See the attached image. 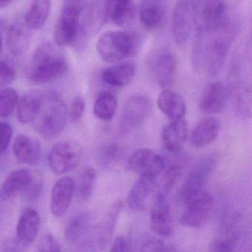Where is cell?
<instances>
[{
	"label": "cell",
	"instance_id": "1f68e13d",
	"mask_svg": "<svg viewBox=\"0 0 252 252\" xmlns=\"http://www.w3.org/2000/svg\"><path fill=\"white\" fill-rule=\"evenodd\" d=\"M51 10V0H32L25 17L27 26L32 30H39L46 23Z\"/></svg>",
	"mask_w": 252,
	"mask_h": 252
},
{
	"label": "cell",
	"instance_id": "8d00e7d4",
	"mask_svg": "<svg viewBox=\"0 0 252 252\" xmlns=\"http://www.w3.org/2000/svg\"><path fill=\"white\" fill-rule=\"evenodd\" d=\"M96 180V172L93 167L84 171L79 186V196L82 200H87L92 195Z\"/></svg>",
	"mask_w": 252,
	"mask_h": 252
},
{
	"label": "cell",
	"instance_id": "7a4b0ae2",
	"mask_svg": "<svg viewBox=\"0 0 252 252\" xmlns=\"http://www.w3.org/2000/svg\"><path fill=\"white\" fill-rule=\"evenodd\" d=\"M68 69V62L63 53L51 42H45L35 51L26 69V76L36 85H43L60 79Z\"/></svg>",
	"mask_w": 252,
	"mask_h": 252
},
{
	"label": "cell",
	"instance_id": "ffe728a7",
	"mask_svg": "<svg viewBox=\"0 0 252 252\" xmlns=\"http://www.w3.org/2000/svg\"><path fill=\"white\" fill-rule=\"evenodd\" d=\"M150 226L158 235L168 237L172 232L170 210L167 197H156L150 213Z\"/></svg>",
	"mask_w": 252,
	"mask_h": 252
},
{
	"label": "cell",
	"instance_id": "83f0119b",
	"mask_svg": "<svg viewBox=\"0 0 252 252\" xmlns=\"http://www.w3.org/2000/svg\"><path fill=\"white\" fill-rule=\"evenodd\" d=\"M136 72V66L132 63H121L105 69L101 73V79L106 85L123 88L129 85Z\"/></svg>",
	"mask_w": 252,
	"mask_h": 252
},
{
	"label": "cell",
	"instance_id": "7c38bea8",
	"mask_svg": "<svg viewBox=\"0 0 252 252\" xmlns=\"http://www.w3.org/2000/svg\"><path fill=\"white\" fill-rule=\"evenodd\" d=\"M165 162L160 155L148 148L135 150L126 162L128 171L156 180L164 169Z\"/></svg>",
	"mask_w": 252,
	"mask_h": 252
},
{
	"label": "cell",
	"instance_id": "ac0fdd59",
	"mask_svg": "<svg viewBox=\"0 0 252 252\" xmlns=\"http://www.w3.org/2000/svg\"><path fill=\"white\" fill-rule=\"evenodd\" d=\"M39 226L40 216L37 211L33 208H26L17 222L15 240L24 249L28 247L36 239Z\"/></svg>",
	"mask_w": 252,
	"mask_h": 252
},
{
	"label": "cell",
	"instance_id": "603a6c76",
	"mask_svg": "<svg viewBox=\"0 0 252 252\" xmlns=\"http://www.w3.org/2000/svg\"><path fill=\"white\" fill-rule=\"evenodd\" d=\"M122 206L123 203L121 200L113 203L103 218L101 223L98 225L95 238L96 239L97 246L100 250H104L110 244Z\"/></svg>",
	"mask_w": 252,
	"mask_h": 252
},
{
	"label": "cell",
	"instance_id": "52a82bcc",
	"mask_svg": "<svg viewBox=\"0 0 252 252\" xmlns=\"http://www.w3.org/2000/svg\"><path fill=\"white\" fill-rule=\"evenodd\" d=\"M218 163V155L212 154L203 158L193 166L186 178L181 191V198L184 203L203 191V187L215 171Z\"/></svg>",
	"mask_w": 252,
	"mask_h": 252
},
{
	"label": "cell",
	"instance_id": "bcb514c9",
	"mask_svg": "<svg viewBox=\"0 0 252 252\" xmlns=\"http://www.w3.org/2000/svg\"><path fill=\"white\" fill-rule=\"evenodd\" d=\"M24 248L20 246L15 238L6 240L3 245V251L5 252H20L24 250Z\"/></svg>",
	"mask_w": 252,
	"mask_h": 252
},
{
	"label": "cell",
	"instance_id": "4316f807",
	"mask_svg": "<svg viewBox=\"0 0 252 252\" xmlns=\"http://www.w3.org/2000/svg\"><path fill=\"white\" fill-rule=\"evenodd\" d=\"M158 108L171 120L183 119L187 110L184 98L170 89L163 90L157 100Z\"/></svg>",
	"mask_w": 252,
	"mask_h": 252
},
{
	"label": "cell",
	"instance_id": "9c48e42d",
	"mask_svg": "<svg viewBox=\"0 0 252 252\" xmlns=\"http://www.w3.org/2000/svg\"><path fill=\"white\" fill-rule=\"evenodd\" d=\"M195 11L197 28L215 29L227 20L225 0H191Z\"/></svg>",
	"mask_w": 252,
	"mask_h": 252
},
{
	"label": "cell",
	"instance_id": "8992f818",
	"mask_svg": "<svg viewBox=\"0 0 252 252\" xmlns=\"http://www.w3.org/2000/svg\"><path fill=\"white\" fill-rule=\"evenodd\" d=\"M82 149L76 141H59L51 148L48 161L50 169L56 175H63L74 169L82 159Z\"/></svg>",
	"mask_w": 252,
	"mask_h": 252
},
{
	"label": "cell",
	"instance_id": "7bdbcfd3",
	"mask_svg": "<svg viewBox=\"0 0 252 252\" xmlns=\"http://www.w3.org/2000/svg\"><path fill=\"white\" fill-rule=\"evenodd\" d=\"M85 110V101L84 98L81 96L76 97L72 102L70 108V120L73 123H78L82 119Z\"/></svg>",
	"mask_w": 252,
	"mask_h": 252
},
{
	"label": "cell",
	"instance_id": "f35d334b",
	"mask_svg": "<svg viewBox=\"0 0 252 252\" xmlns=\"http://www.w3.org/2000/svg\"><path fill=\"white\" fill-rule=\"evenodd\" d=\"M42 187L43 181L42 175L39 172H35L33 174L32 181L23 189L25 197L29 201H36L42 193Z\"/></svg>",
	"mask_w": 252,
	"mask_h": 252
},
{
	"label": "cell",
	"instance_id": "d4e9b609",
	"mask_svg": "<svg viewBox=\"0 0 252 252\" xmlns=\"http://www.w3.org/2000/svg\"><path fill=\"white\" fill-rule=\"evenodd\" d=\"M13 150L20 163L29 165L37 163L42 151L39 141L25 135H20L16 138Z\"/></svg>",
	"mask_w": 252,
	"mask_h": 252
},
{
	"label": "cell",
	"instance_id": "ba28073f",
	"mask_svg": "<svg viewBox=\"0 0 252 252\" xmlns=\"http://www.w3.org/2000/svg\"><path fill=\"white\" fill-rule=\"evenodd\" d=\"M152 110L150 98L145 95H134L127 98L122 109L119 124L121 135L131 133L141 126Z\"/></svg>",
	"mask_w": 252,
	"mask_h": 252
},
{
	"label": "cell",
	"instance_id": "74e56055",
	"mask_svg": "<svg viewBox=\"0 0 252 252\" xmlns=\"http://www.w3.org/2000/svg\"><path fill=\"white\" fill-rule=\"evenodd\" d=\"M138 245L140 252L173 251V249H169V246L165 244L161 240L150 234L141 236L138 240Z\"/></svg>",
	"mask_w": 252,
	"mask_h": 252
},
{
	"label": "cell",
	"instance_id": "277c9868",
	"mask_svg": "<svg viewBox=\"0 0 252 252\" xmlns=\"http://www.w3.org/2000/svg\"><path fill=\"white\" fill-rule=\"evenodd\" d=\"M138 45L137 36L126 32H107L97 42L100 58L107 63H117L134 54Z\"/></svg>",
	"mask_w": 252,
	"mask_h": 252
},
{
	"label": "cell",
	"instance_id": "4dcf8cb0",
	"mask_svg": "<svg viewBox=\"0 0 252 252\" xmlns=\"http://www.w3.org/2000/svg\"><path fill=\"white\" fill-rule=\"evenodd\" d=\"M33 174L27 169L13 171L7 176L0 190L2 201L9 200L21 190L24 189L32 181Z\"/></svg>",
	"mask_w": 252,
	"mask_h": 252
},
{
	"label": "cell",
	"instance_id": "f546056e",
	"mask_svg": "<svg viewBox=\"0 0 252 252\" xmlns=\"http://www.w3.org/2000/svg\"><path fill=\"white\" fill-rule=\"evenodd\" d=\"M43 91L35 90L27 93L20 100L17 107V119L23 125L32 123L42 103Z\"/></svg>",
	"mask_w": 252,
	"mask_h": 252
},
{
	"label": "cell",
	"instance_id": "7402d4cb",
	"mask_svg": "<svg viewBox=\"0 0 252 252\" xmlns=\"http://www.w3.org/2000/svg\"><path fill=\"white\" fill-rule=\"evenodd\" d=\"M166 6L163 0H141L139 17L141 24L147 30L158 29L164 20Z\"/></svg>",
	"mask_w": 252,
	"mask_h": 252
},
{
	"label": "cell",
	"instance_id": "cb8c5ba5",
	"mask_svg": "<svg viewBox=\"0 0 252 252\" xmlns=\"http://www.w3.org/2000/svg\"><path fill=\"white\" fill-rule=\"evenodd\" d=\"M220 126V122L216 118L203 119L191 132V145L195 148H203L212 144L218 138Z\"/></svg>",
	"mask_w": 252,
	"mask_h": 252
},
{
	"label": "cell",
	"instance_id": "4fadbf2b",
	"mask_svg": "<svg viewBox=\"0 0 252 252\" xmlns=\"http://www.w3.org/2000/svg\"><path fill=\"white\" fill-rule=\"evenodd\" d=\"M149 65L158 85L163 90L169 89L175 79L176 63L170 51L161 49L150 57Z\"/></svg>",
	"mask_w": 252,
	"mask_h": 252
},
{
	"label": "cell",
	"instance_id": "ab89813d",
	"mask_svg": "<svg viewBox=\"0 0 252 252\" xmlns=\"http://www.w3.org/2000/svg\"><path fill=\"white\" fill-rule=\"evenodd\" d=\"M17 74L14 67L7 63L2 60L0 64V86L5 88L12 84L15 81Z\"/></svg>",
	"mask_w": 252,
	"mask_h": 252
},
{
	"label": "cell",
	"instance_id": "ee69618b",
	"mask_svg": "<svg viewBox=\"0 0 252 252\" xmlns=\"http://www.w3.org/2000/svg\"><path fill=\"white\" fill-rule=\"evenodd\" d=\"M1 128V154L3 155L8 150L12 137V128L7 122H2L0 125Z\"/></svg>",
	"mask_w": 252,
	"mask_h": 252
},
{
	"label": "cell",
	"instance_id": "7dc6e473",
	"mask_svg": "<svg viewBox=\"0 0 252 252\" xmlns=\"http://www.w3.org/2000/svg\"><path fill=\"white\" fill-rule=\"evenodd\" d=\"M13 0H0V6L1 8H4V7L7 6L8 4L11 3Z\"/></svg>",
	"mask_w": 252,
	"mask_h": 252
},
{
	"label": "cell",
	"instance_id": "8fae6325",
	"mask_svg": "<svg viewBox=\"0 0 252 252\" xmlns=\"http://www.w3.org/2000/svg\"><path fill=\"white\" fill-rule=\"evenodd\" d=\"M185 205L187 207L181 215L180 222L190 228H201L213 209L214 197L210 193L202 191Z\"/></svg>",
	"mask_w": 252,
	"mask_h": 252
},
{
	"label": "cell",
	"instance_id": "f6af8a7d",
	"mask_svg": "<svg viewBox=\"0 0 252 252\" xmlns=\"http://www.w3.org/2000/svg\"><path fill=\"white\" fill-rule=\"evenodd\" d=\"M132 249L129 240L124 236L116 237L112 245V252H129Z\"/></svg>",
	"mask_w": 252,
	"mask_h": 252
},
{
	"label": "cell",
	"instance_id": "3957f363",
	"mask_svg": "<svg viewBox=\"0 0 252 252\" xmlns=\"http://www.w3.org/2000/svg\"><path fill=\"white\" fill-rule=\"evenodd\" d=\"M67 111L63 98L54 91H43V97L33 127L47 139L56 138L67 125Z\"/></svg>",
	"mask_w": 252,
	"mask_h": 252
},
{
	"label": "cell",
	"instance_id": "30bf717a",
	"mask_svg": "<svg viewBox=\"0 0 252 252\" xmlns=\"http://www.w3.org/2000/svg\"><path fill=\"white\" fill-rule=\"evenodd\" d=\"M195 23V11L191 0H179L174 8L172 32L174 40L178 46H184L191 36Z\"/></svg>",
	"mask_w": 252,
	"mask_h": 252
},
{
	"label": "cell",
	"instance_id": "d6986e66",
	"mask_svg": "<svg viewBox=\"0 0 252 252\" xmlns=\"http://www.w3.org/2000/svg\"><path fill=\"white\" fill-rule=\"evenodd\" d=\"M32 29L27 26L26 21L21 19L16 20L7 29L6 45L11 54L21 56L29 49L32 42Z\"/></svg>",
	"mask_w": 252,
	"mask_h": 252
},
{
	"label": "cell",
	"instance_id": "44dd1931",
	"mask_svg": "<svg viewBox=\"0 0 252 252\" xmlns=\"http://www.w3.org/2000/svg\"><path fill=\"white\" fill-rule=\"evenodd\" d=\"M187 135L188 129L186 121L184 119L172 120L162 132L163 147L169 153H179L187 141Z\"/></svg>",
	"mask_w": 252,
	"mask_h": 252
},
{
	"label": "cell",
	"instance_id": "f1b7e54d",
	"mask_svg": "<svg viewBox=\"0 0 252 252\" xmlns=\"http://www.w3.org/2000/svg\"><path fill=\"white\" fill-rule=\"evenodd\" d=\"M155 181L148 177L140 175L128 194L127 204L131 210L141 212L145 209Z\"/></svg>",
	"mask_w": 252,
	"mask_h": 252
},
{
	"label": "cell",
	"instance_id": "d590c367",
	"mask_svg": "<svg viewBox=\"0 0 252 252\" xmlns=\"http://www.w3.org/2000/svg\"><path fill=\"white\" fill-rule=\"evenodd\" d=\"M18 102V94L12 88H5L0 93V116L8 118L12 114Z\"/></svg>",
	"mask_w": 252,
	"mask_h": 252
},
{
	"label": "cell",
	"instance_id": "5b68a950",
	"mask_svg": "<svg viewBox=\"0 0 252 252\" xmlns=\"http://www.w3.org/2000/svg\"><path fill=\"white\" fill-rule=\"evenodd\" d=\"M82 10L79 5L70 4L64 7L54 27V36L56 45L67 47L76 43L80 36Z\"/></svg>",
	"mask_w": 252,
	"mask_h": 252
},
{
	"label": "cell",
	"instance_id": "484cf974",
	"mask_svg": "<svg viewBox=\"0 0 252 252\" xmlns=\"http://www.w3.org/2000/svg\"><path fill=\"white\" fill-rule=\"evenodd\" d=\"M227 92L220 82L210 84L200 101V110L205 114H218L225 105Z\"/></svg>",
	"mask_w": 252,
	"mask_h": 252
},
{
	"label": "cell",
	"instance_id": "b9f144b4",
	"mask_svg": "<svg viewBox=\"0 0 252 252\" xmlns=\"http://www.w3.org/2000/svg\"><path fill=\"white\" fill-rule=\"evenodd\" d=\"M38 252H61V246L55 237L50 234H45L38 245Z\"/></svg>",
	"mask_w": 252,
	"mask_h": 252
},
{
	"label": "cell",
	"instance_id": "5bb4252c",
	"mask_svg": "<svg viewBox=\"0 0 252 252\" xmlns=\"http://www.w3.org/2000/svg\"><path fill=\"white\" fill-rule=\"evenodd\" d=\"M93 216L90 212H80L73 216L66 225L64 239L70 246H85L91 244Z\"/></svg>",
	"mask_w": 252,
	"mask_h": 252
},
{
	"label": "cell",
	"instance_id": "d6a6232c",
	"mask_svg": "<svg viewBox=\"0 0 252 252\" xmlns=\"http://www.w3.org/2000/svg\"><path fill=\"white\" fill-rule=\"evenodd\" d=\"M133 13L132 0H107L105 17L113 24L122 26L128 23Z\"/></svg>",
	"mask_w": 252,
	"mask_h": 252
},
{
	"label": "cell",
	"instance_id": "e575fe53",
	"mask_svg": "<svg viewBox=\"0 0 252 252\" xmlns=\"http://www.w3.org/2000/svg\"><path fill=\"white\" fill-rule=\"evenodd\" d=\"M181 173V166L174 165L165 171L156 188V197H167Z\"/></svg>",
	"mask_w": 252,
	"mask_h": 252
},
{
	"label": "cell",
	"instance_id": "9a60e30c",
	"mask_svg": "<svg viewBox=\"0 0 252 252\" xmlns=\"http://www.w3.org/2000/svg\"><path fill=\"white\" fill-rule=\"evenodd\" d=\"M75 191V181L70 177L59 179L53 187L51 195V211L57 218L63 216L70 208Z\"/></svg>",
	"mask_w": 252,
	"mask_h": 252
},
{
	"label": "cell",
	"instance_id": "e0dca14e",
	"mask_svg": "<svg viewBox=\"0 0 252 252\" xmlns=\"http://www.w3.org/2000/svg\"><path fill=\"white\" fill-rule=\"evenodd\" d=\"M231 108L240 119H248L252 116V87L242 81L234 82L228 90Z\"/></svg>",
	"mask_w": 252,
	"mask_h": 252
},
{
	"label": "cell",
	"instance_id": "836d02e7",
	"mask_svg": "<svg viewBox=\"0 0 252 252\" xmlns=\"http://www.w3.org/2000/svg\"><path fill=\"white\" fill-rule=\"evenodd\" d=\"M117 100L110 92H102L97 96L94 106V113L102 121L111 120L116 114Z\"/></svg>",
	"mask_w": 252,
	"mask_h": 252
},
{
	"label": "cell",
	"instance_id": "60d3db41",
	"mask_svg": "<svg viewBox=\"0 0 252 252\" xmlns=\"http://www.w3.org/2000/svg\"><path fill=\"white\" fill-rule=\"evenodd\" d=\"M122 148L116 144H110L103 150V162L106 165H112L119 161L122 158Z\"/></svg>",
	"mask_w": 252,
	"mask_h": 252
},
{
	"label": "cell",
	"instance_id": "6da1fadb",
	"mask_svg": "<svg viewBox=\"0 0 252 252\" xmlns=\"http://www.w3.org/2000/svg\"><path fill=\"white\" fill-rule=\"evenodd\" d=\"M237 32V25L229 20L215 29L197 28L191 48L194 70L216 76L225 64Z\"/></svg>",
	"mask_w": 252,
	"mask_h": 252
},
{
	"label": "cell",
	"instance_id": "2e32d148",
	"mask_svg": "<svg viewBox=\"0 0 252 252\" xmlns=\"http://www.w3.org/2000/svg\"><path fill=\"white\" fill-rule=\"evenodd\" d=\"M240 221V216L236 213H228L224 217L221 235L211 243L210 250L218 252L234 251L240 238L238 230Z\"/></svg>",
	"mask_w": 252,
	"mask_h": 252
}]
</instances>
